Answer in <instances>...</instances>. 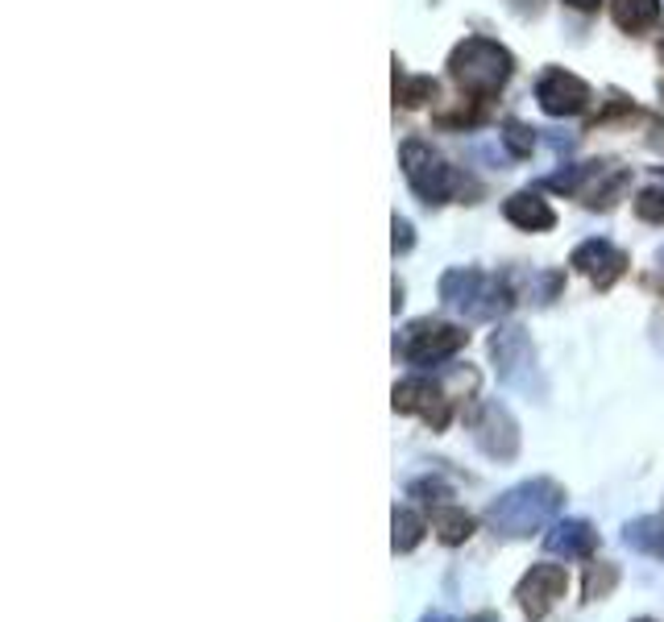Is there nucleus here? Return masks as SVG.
<instances>
[{
    "instance_id": "obj_22",
    "label": "nucleus",
    "mask_w": 664,
    "mask_h": 622,
    "mask_svg": "<svg viewBox=\"0 0 664 622\" xmlns=\"http://www.w3.org/2000/svg\"><path fill=\"white\" fill-rule=\"evenodd\" d=\"M503 141H506V150H511L515 158H527L532 150H536V133H532L527 124H520V121H506Z\"/></svg>"
},
{
    "instance_id": "obj_1",
    "label": "nucleus",
    "mask_w": 664,
    "mask_h": 622,
    "mask_svg": "<svg viewBox=\"0 0 664 622\" xmlns=\"http://www.w3.org/2000/svg\"><path fill=\"white\" fill-rule=\"evenodd\" d=\"M561 511H565V490L553 478H532V482L511 485L503 498H494L491 506H486V523L499 535L523 540V535H536V531L553 528Z\"/></svg>"
},
{
    "instance_id": "obj_7",
    "label": "nucleus",
    "mask_w": 664,
    "mask_h": 622,
    "mask_svg": "<svg viewBox=\"0 0 664 622\" xmlns=\"http://www.w3.org/2000/svg\"><path fill=\"white\" fill-rule=\"evenodd\" d=\"M491 358H494V370L503 378L506 387H520V390H532V373H536V349L527 341V332L523 328H499L491 337Z\"/></svg>"
},
{
    "instance_id": "obj_18",
    "label": "nucleus",
    "mask_w": 664,
    "mask_h": 622,
    "mask_svg": "<svg viewBox=\"0 0 664 622\" xmlns=\"http://www.w3.org/2000/svg\"><path fill=\"white\" fill-rule=\"evenodd\" d=\"M511 287L520 282L527 303H553L556 295H561V274H553V270H532V274H511Z\"/></svg>"
},
{
    "instance_id": "obj_20",
    "label": "nucleus",
    "mask_w": 664,
    "mask_h": 622,
    "mask_svg": "<svg viewBox=\"0 0 664 622\" xmlns=\"http://www.w3.org/2000/svg\"><path fill=\"white\" fill-rule=\"evenodd\" d=\"M395 96L408 104V109H420L424 100H432L436 96V79H427V76H415V79H408V76H399L395 79Z\"/></svg>"
},
{
    "instance_id": "obj_17",
    "label": "nucleus",
    "mask_w": 664,
    "mask_h": 622,
    "mask_svg": "<svg viewBox=\"0 0 664 622\" xmlns=\"http://www.w3.org/2000/svg\"><path fill=\"white\" fill-rule=\"evenodd\" d=\"M424 531H427V523L412 511V506H395V514H391V548H395V552H412V548H420Z\"/></svg>"
},
{
    "instance_id": "obj_4",
    "label": "nucleus",
    "mask_w": 664,
    "mask_h": 622,
    "mask_svg": "<svg viewBox=\"0 0 664 622\" xmlns=\"http://www.w3.org/2000/svg\"><path fill=\"white\" fill-rule=\"evenodd\" d=\"M470 341V332H461L457 324H444V320H415L408 332H403V341H399V353L420 365V370H432V365H441L449 361L453 353H461Z\"/></svg>"
},
{
    "instance_id": "obj_2",
    "label": "nucleus",
    "mask_w": 664,
    "mask_h": 622,
    "mask_svg": "<svg viewBox=\"0 0 664 622\" xmlns=\"http://www.w3.org/2000/svg\"><path fill=\"white\" fill-rule=\"evenodd\" d=\"M441 299L449 303L453 311H465L470 320H499L511 311L515 295H511V287L491 274H482V270H449L441 279Z\"/></svg>"
},
{
    "instance_id": "obj_12",
    "label": "nucleus",
    "mask_w": 664,
    "mask_h": 622,
    "mask_svg": "<svg viewBox=\"0 0 664 622\" xmlns=\"http://www.w3.org/2000/svg\"><path fill=\"white\" fill-rule=\"evenodd\" d=\"M544 548L565 560H590L598 552V531L585 519H556L549 535H544Z\"/></svg>"
},
{
    "instance_id": "obj_10",
    "label": "nucleus",
    "mask_w": 664,
    "mask_h": 622,
    "mask_svg": "<svg viewBox=\"0 0 664 622\" xmlns=\"http://www.w3.org/2000/svg\"><path fill=\"white\" fill-rule=\"evenodd\" d=\"M536 100L549 117H577L590 104V88L570 71H544L536 83Z\"/></svg>"
},
{
    "instance_id": "obj_21",
    "label": "nucleus",
    "mask_w": 664,
    "mask_h": 622,
    "mask_svg": "<svg viewBox=\"0 0 664 622\" xmlns=\"http://www.w3.org/2000/svg\"><path fill=\"white\" fill-rule=\"evenodd\" d=\"M408 494L420 498L427 511H436V506H444V502L453 498V490H449V485H444L441 478H420V482L408 485Z\"/></svg>"
},
{
    "instance_id": "obj_24",
    "label": "nucleus",
    "mask_w": 664,
    "mask_h": 622,
    "mask_svg": "<svg viewBox=\"0 0 664 622\" xmlns=\"http://www.w3.org/2000/svg\"><path fill=\"white\" fill-rule=\"evenodd\" d=\"M415 245V237H412V224L408 220H399L395 217V253H408V249Z\"/></svg>"
},
{
    "instance_id": "obj_16",
    "label": "nucleus",
    "mask_w": 664,
    "mask_h": 622,
    "mask_svg": "<svg viewBox=\"0 0 664 622\" xmlns=\"http://www.w3.org/2000/svg\"><path fill=\"white\" fill-rule=\"evenodd\" d=\"M615 26L627 33H640L661 21V0H611Z\"/></svg>"
},
{
    "instance_id": "obj_3",
    "label": "nucleus",
    "mask_w": 664,
    "mask_h": 622,
    "mask_svg": "<svg viewBox=\"0 0 664 622\" xmlns=\"http://www.w3.org/2000/svg\"><path fill=\"white\" fill-rule=\"evenodd\" d=\"M449 71L470 96H494L511 79V54L499 42H491V38H465L453 50Z\"/></svg>"
},
{
    "instance_id": "obj_9",
    "label": "nucleus",
    "mask_w": 664,
    "mask_h": 622,
    "mask_svg": "<svg viewBox=\"0 0 664 622\" xmlns=\"http://www.w3.org/2000/svg\"><path fill=\"white\" fill-rule=\"evenodd\" d=\"M391 403H395V411H403V415H420L424 423H432V432H444V428H449V399H444V390L436 387V382H427V378L399 382Z\"/></svg>"
},
{
    "instance_id": "obj_25",
    "label": "nucleus",
    "mask_w": 664,
    "mask_h": 622,
    "mask_svg": "<svg viewBox=\"0 0 664 622\" xmlns=\"http://www.w3.org/2000/svg\"><path fill=\"white\" fill-rule=\"evenodd\" d=\"M573 9H594V4H598V0H570Z\"/></svg>"
},
{
    "instance_id": "obj_13",
    "label": "nucleus",
    "mask_w": 664,
    "mask_h": 622,
    "mask_svg": "<svg viewBox=\"0 0 664 622\" xmlns=\"http://www.w3.org/2000/svg\"><path fill=\"white\" fill-rule=\"evenodd\" d=\"M503 217L515 224V229H527V233H544V229H553L556 224V212L549 203L532 195V191H520V195H511L503 203Z\"/></svg>"
},
{
    "instance_id": "obj_15",
    "label": "nucleus",
    "mask_w": 664,
    "mask_h": 622,
    "mask_svg": "<svg viewBox=\"0 0 664 622\" xmlns=\"http://www.w3.org/2000/svg\"><path fill=\"white\" fill-rule=\"evenodd\" d=\"M623 544L644 552V556L664 560V519L661 514H644V519H632L623 528Z\"/></svg>"
},
{
    "instance_id": "obj_28",
    "label": "nucleus",
    "mask_w": 664,
    "mask_h": 622,
    "mask_svg": "<svg viewBox=\"0 0 664 622\" xmlns=\"http://www.w3.org/2000/svg\"><path fill=\"white\" fill-rule=\"evenodd\" d=\"M635 622H656V619H635Z\"/></svg>"
},
{
    "instance_id": "obj_23",
    "label": "nucleus",
    "mask_w": 664,
    "mask_h": 622,
    "mask_svg": "<svg viewBox=\"0 0 664 622\" xmlns=\"http://www.w3.org/2000/svg\"><path fill=\"white\" fill-rule=\"evenodd\" d=\"M635 217L652 220V224H664V187H648V191H640V200H635Z\"/></svg>"
},
{
    "instance_id": "obj_8",
    "label": "nucleus",
    "mask_w": 664,
    "mask_h": 622,
    "mask_svg": "<svg viewBox=\"0 0 664 622\" xmlns=\"http://www.w3.org/2000/svg\"><path fill=\"white\" fill-rule=\"evenodd\" d=\"M565 593H570V573H565L561 564H532V569L520 576V585H515L520 610L532 622L544 619V614H549Z\"/></svg>"
},
{
    "instance_id": "obj_6",
    "label": "nucleus",
    "mask_w": 664,
    "mask_h": 622,
    "mask_svg": "<svg viewBox=\"0 0 664 622\" xmlns=\"http://www.w3.org/2000/svg\"><path fill=\"white\" fill-rule=\"evenodd\" d=\"M403 174H408V183L415 187V195L424 203H441L453 191V183H457L453 167L424 141H408L403 146Z\"/></svg>"
},
{
    "instance_id": "obj_11",
    "label": "nucleus",
    "mask_w": 664,
    "mask_h": 622,
    "mask_svg": "<svg viewBox=\"0 0 664 622\" xmlns=\"http://www.w3.org/2000/svg\"><path fill=\"white\" fill-rule=\"evenodd\" d=\"M573 265L582 270L590 282H598V287H611V282L627 270V253L623 249H615L611 241H585V245L573 249Z\"/></svg>"
},
{
    "instance_id": "obj_27",
    "label": "nucleus",
    "mask_w": 664,
    "mask_h": 622,
    "mask_svg": "<svg viewBox=\"0 0 664 622\" xmlns=\"http://www.w3.org/2000/svg\"><path fill=\"white\" fill-rule=\"evenodd\" d=\"M424 622H453V619H444V614H427Z\"/></svg>"
},
{
    "instance_id": "obj_5",
    "label": "nucleus",
    "mask_w": 664,
    "mask_h": 622,
    "mask_svg": "<svg viewBox=\"0 0 664 622\" xmlns=\"http://www.w3.org/2000/svg\"><path fill=\"white\" fill-rule=\"evenodd\" d=\"M470 432H474V444L491 461H515V452H520V423H515V415L499 399H482L470 411Z\"/></svg>"
},
{
    "instance_id": "obj_14",
    "label": "nucleus",
    "mask_w": 664,
    "mask_h": 622,
    "mask_svg": "<svg viewBox=\"0 0 664 622\" xmlns=\"http://www.w3.org/2000/svg\"><path fill=\"white\" fill-rule=\"evenodd\" d=\"M432 531H436V540H441L444 548H461L474 535V514L465 511V506L444 502V506L432 511Z\"/></svg>"
},
{
    "instance_id": "obj_26",
    "label": "nucleus",
    "mask_w": 664,
    "mask_h": 622,
    "mask_svg": "<svg viewBox=\"0 0 664 622\" xmlns=\"http://www.w3.org/2000/svg\"><path fill=\"white\" fill-rule=\"evenodd\" d=\"M465 622H499L494 614H474V619H465Z\"/></svg>"
},
{
    "instance_id": "obj_19",
    "label": "nucleus",
    "mask_w": 664,
    "mask_h": 622,
    "mask_svg": "<svg viewBox=\"0 0 664 622\" xmlns=\"http://www.w3.org/2000/svg\"><path fill=\"white\" fill-rule=\"evenodd\" d=\"M615 585H618L615 564L598 560V564H590V569H585V602H602V598H611Z\"/></svg>"
}]
</instances>
